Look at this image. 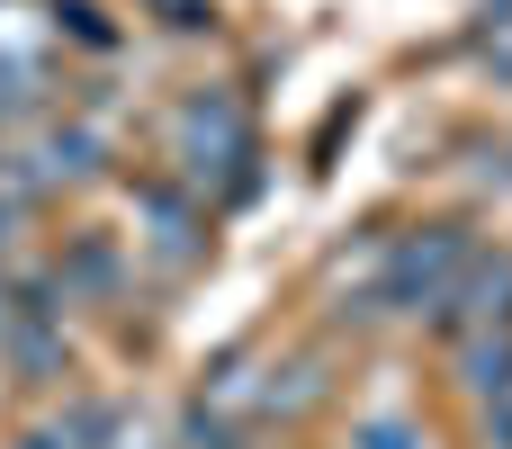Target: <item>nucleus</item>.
<instances>
[{
  "label": "nucleus",
  "instance_id": "nucleus-2",
  "mask_svg": "<svg viewBox=\"0 0 512 449\" xmlns=\"http://www.w3.org/2000/svg\"><path fill=\"white\" fill-rule=\"evenodd\" d=\"M45 9H54V27H63L72 45H90V54H108V45H117V27H108L90 0H45Z\"/></svg>",
  "mask_w": 512,
  "mask_h": 449
},
{
  "label": "nucleus",
  "instance_id": "nucleus-3",
  "mask_svg": "<svg viewBox=\"0 0 512 449\" xmlns=\"http://www.w3.org/2000/svg\"><path fill=\"white\" fill-rule=\"evenodd\" d=\"M180 441H189V449H243V432H234L225 414H207V405H198V414L180 423Z\"/></svg>",
  "mask_w": 512,
  "mask_h": 449
},
{
  "label": "nucleus",
  "instance_id": "nucleus-7",
  "mask_svg": "<svg viewBox=\"0 0 512 449\" xmlns=\"http://www.w3.org/2000/svg\"><path fill=\"white\" fill-rule=\"evenodd\" d=\"M0 333H9V297H0Z\"/></svg>",
  "mask_w": 512,
  "mask_h": 449
},
{
  "label": "nucleus",
  "instance_id": "nucleus-5",
  "mask_svg": "<svg viewBox=\"0 0 512 449\" xmlns=\"http://www.w3.org/2000/svg\"><path fill=\"white\" fill-rule=\"evenodd\" d=\"M27 449H72V441H63V432H54V441H27Z\"/></svg>",
  "mask_w": 512,
  "mask_h": 449
},
{
  "label": "nucleus",
  "instance_id": "nucleus-6",
  "mask_svg": "<svg viewBox=\"0 0 512 449\" xmlns=\"http://www.w3.org/2000/svg\"><path fill=\"white\" fill-rule=\"evenodd\" d=\"M0 243H9V207H0Z\"/></svg>",
  "mask_w": 512,
  "mask_h": 449
},
{
  "label": "nucleus",
  "instance_id": "nucleus-4",
  "mask_svg": "<svg viewBox=\"0 0 512 449\" xmlns=\"http://www.w3.org/2000/svg\"><path fill=\"white\" fill-rule=\"evenodd\" d=\"M495 441H512V396H504V405H495Z\"/></svg>",
  "mask_w": 512,
  "mask_h": 449
},
{
  "label": "nucleus",
  "instance_id": "nucleus-1",
  "mask_svg": "<svg viewBox=\"0 0 512 449\" xmlns=\"http://www.w3.org/2000/svg\"><path fill=\"white\" fill-rule=\"evenodd\" d=\"M450 261H468V234H459V225H432V234L396 243V261H387V306H414V297H432V288L450 279Z\"/></svg>",
  "mask_w": 512,
  "mask_h": 449
}]
</instances>
